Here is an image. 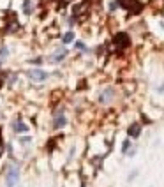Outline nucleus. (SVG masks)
Listing matches in <instances>:
<instances>
[{"label":"nucleus","instance_id":"obj_10","mask_svg":"<svg viewBox=\"0 0 164 187\" xmlns=\"http://www.w3.org/2000/svg\"><path fill=\"white\" fill-rule=\"evenodd\" d=\"M127 148H129V141H123V145H122V152H127Z\"/></svg>","mask_w":164,"mask_h":187},{"label":"nucleus","instance_id":"obj_9","mask_svg":"<svg viewBox=\"0 0 164 187\" xmlns=\"http://www.w3.org/2000/svg\"><path fill=\"white\" fill-rule=\"evenodd\" d=\"M72 39H74V35H72L71 32H69V34H65V35H64V42H71Z\"/></svg>","mask_w":164,"mask_h":187},{"label":"nucleus","instance_id":"obj_2","mask_svg":"<svg viewBox=\"0 0 164 187\" xmlns=\"http://www.w3.org/2000/svg\"><path fill=\"white\" fill-rule=\"evenodd\" d=\"M18 177H20V173H18V168H11L9 173H7V187H14V185H16Z\"/></svg>","mask_w":164,"mask_h":187},{"label":"nucleus","instance_id":"obj_7","mask_svg":"<svg viewBox=\"0 0 164 187\" xmlns=\"http://www.w3.org/2000/svg\"><path fill=\"white\" fill-rule=\"evenodd\" d=\"M139 133H141V127H139L138 124H134V125H131V127H129V136L138 138V136H139Z\"/></svg>","mask_w":164,"mask_h":187},{"label":"nucleus","instance_id":"obj_3","mask_svg":"<svg viewBox=\"0 0 164 187\" xmlns=\"http://www.w3.org/2000/svg\"><path fill=\"white\" fill-rule=\"evenodd\" d=\"M115 44L120 46V48L129 46V35H127V34H116V35H115Z\"/></svg>","mask_w":164,"mask_h":187},{"label":"nucleus","instance_id":"obj_8","mask_svg":"<svg viewBox=\"0 0 164 187\" xmlns=\"http://www.w3.org/2000/svg\"><path fill=\"white\" fill-rule=\"evenodd\" d=\"M14 131H18V133H23V131H27V125L23 124V122H16V124H14Z\"/></svg>","mask_w":164,"mask_h":187},{"label":"nucleus","instance_id":"obj_5","mask_svg":"<svg viewBox=\"0 0 164 187\" xmlns=\"http://www.w3.org/2000/svg\"><path fill=\"white\" fill-rule=\"evenodd\" d=\"M111 97H113V90H111V88H108V90H106L104 94H101L99 101H101L103 104H108L110 101H111Z\"/></svg>","mask_w":164,"mask_h":187},{"label":"nucleus","instance_id":"obj_4","mask_svg":"<svg viewBox=\"0 0 164 187\" xmlns=\"http://www.w3.org/2000/svg\"><path fill=\"white\" fill-rule=\"evenodd\" d=\"M28 76H30L32 80H35V81H42V80H46V78H48V74L44 73V71H39V69L28 71Z\"/></svg>","mask_w":164,"mask_h":187},{"label":"nucleus","instance_id":"obj_6","mask_svg":"<svg viewBox=\"0 0 164 187\" xmlns=\"http://www.w3.org/2000/svg\"><path fill=\"white\" fill-rule=\"evenodd\" d=\"M64 125H65V116H64L62 111H58V113H57V118H55V127L60 129V127H64Z\"/></svg>","mask_w":164,"mask_h":187},{"label":"nucleus","instance_id":"obj_1","mask_svg":"<svg viewBox=\"0 0 164 187\" xmlns=\"http://www.w3.org/2000/svg\"><path fill=\"white\" fill-rule=\"evenodd\" d=\"M120 4H122L125 9L133 11V12H139V11H141V4L136 2V0H120Z\"/></svg>","mask_w":164,"mask_h":187},{"label":"nucleus","instance_id":"obj_11","mask_svg":"<svg viewBox=\"0 0 164 187\" xmlns=\"http://www.w3.org/2000/svg\"><path fill=\"white\" fill-rule=\"evenodd\" d=\"M0 152H2V143H0Z\"/></svg>","mask_w":164,"mask_h":187}]
</instances>
